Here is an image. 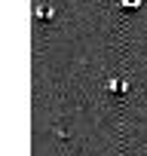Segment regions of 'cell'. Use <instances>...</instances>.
Masks as SVG:
<instances>
[{
  "label": "cell",
  "mask_w": 147,
  "mask_h": 156,
  "mask_svg": "<svg viewBox=\"0 0 147 156\" xmlns=\"http://www.w3.org/2000/svg\"><path fill=\"white\" fill-rule=\"evenodd\" d=\"M123 9H138V0H123Z\"/></svg>",
  "instance_id": "obj_1"
}]
</instances>
